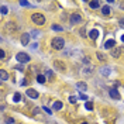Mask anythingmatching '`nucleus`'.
Instances as JSON below:
<instances>
[{"instance_id": "72a5a7b5", "label": "nucleus", "mask_w": 124, "mask_h": 124, "mask_svg": "<svg viewBox=\"0 0 124 124\" xmlns=\"http://www.w3.org/2000/svg\"><path fill=\"white\" fill-rule=\"evenodd\" d=\"M82 124H88V123H82Z\"/></svg>"}, {"instance_id": "ddd939ff", "label": "nucleus", "mask_w": 124, "mask_h": 124, "mask_svg": "<svg viewBox=\"0 0 124 124\" xmlns=\"http://www.w3.org/2000/svg\"><path fill=\"white\" fill-rule=\"evenodd\" d=\"M0 76H1V80H7L8 79V73L4 69H0Z\"/></svg>"}, {"instance_id": "c756f323", "label": "nucleus", "mask_w": 124, "mask_h": 124, "mask_svg": "<svg viewBox=\"0 0 124 124\" xmlns=\"http://www.w3.org/2000/svg\"><path fill=\"white\" fill-rule=\"evenodd\" d=\"M1 55H0V58L1 59H4V57H6V52H4V50H1V52H0Z\"/></svg>"}, {"instance_id": "a211bd4d", "label": "nucleus", "mask_w": 124, "mask_h": 124, "mask_svg": "<svg viewBox=\"0 0 124 124\" xmlns=\"http://www.w3.org/2000/svg\"><path fill=\"white\" fill-rule=\"evenodd\" d=\"M13 99H14V102H16V103H18V102H21V99H23V97H21V95H20V93H14V97H13Z\"/></svg>"}, {"instance_id": "473e14b6", "label": "nucleus", "mask_w": 124, "mask_h": 124, "mask_svg": "<svg viewBox=\"0 0 124 124\" xmlns=\"http://www.w3.org/2000/svg\"><path fill=\"white\" fill-rule=\"evenodd\" d=\"M121 41H123V42H124V35H121Z\"/></svg>"}, {"instance_id": "20e7f679", "label": "nucleus", "mask_w": 124, "mask_h": 124, "mask_svg": "<svg viewBox=\"0 0 124 124\" xmlns=\"http://www.w3.org/2000/svg\"><path fill=\"white\" fill-rule=\"evenodd\" d=\"M80 21H82V16H80V14L73 13V14L71 16V23H72V24H79Z\"/></svg>"}, {"instance_id": "dca6fc26", "label": "nucleus", "mask_w": 124, "mask_h": 124, "mask_svg": "<svg viewBox=\"0 0 124 124\" xmlns=\"http://www.w3.org/2000/svg\"><path fill=\"white\" fill-rule=\"evenodd\" d=\"M102 13H103L104 16H109V14H110V7H109V6H103V7H102Z\"/></svg>"}, {"instance_id": "4468645a", "label": "nucleus", "mask_w": 124, "mask_h": 124, "mask_svg": "<svg viewBox=\"0 0 124 124\" xmlns=\"http://www.w3.org/2000/svg\"><path fill=\"white\" fill-rule=\"evenodd\" d=\"M100 73L103 75V76H109V75L111 73V71L109 68H103V69H100Z\"/></svg>"}, {"instance_id": "f03ea898", "label": "nucleus", "mask_w": 124, "mask_h": 124, "mask_svg": "<svg viewBox=\"0 0 124 124\" xmlns=\"http://www.w3.org/2000/svg\"><path fill=\"white\" fill-rule=\"evenodd\" d=\"M64 47H65V40H64V38L55 37V38L52 40V48H55V50H62Z\"/></svg>"}, {"instance_id": "c85d7f7f", "label": "nucleus", "mask_w": 124, "mask_h": 124, "mask_svg": "<svg viewBox=\"0 0 124 124\" xmlns=\"http://www.w3.org/2000/svg\"><path fill=\"white\" fill-rule=\"evenodd\" d=\"M47 76H48L50 79H52V71H47Z\"/></svg>"}, {"instance_id": "f3484780", "label": "nucleus", "mask_w": 124, "mask_h": 124, "mask_svg": "<svg viewBox=\"0 0 124 124\" xmlns=\"http://www.w3.org/2000/svg\"><path fill=\"white\" fill-rule=\"evenodd\" d=\"M89 6L92 8H99L100 7V3L99 1H89Z\"/></svg>"}, {"instance_id": "a878e982", "label": "nucleus", "mask_w": 124, "mask_h": 124, "mask_svg": "<svg viewBox=\"0 0 124 124\" xmlns=\"http://www.w3.org/2000/svg\"><path fill=\"white\" fill-rule=\"evenodd\" d=\"M76 96H71V97H69V102H71V103H76Z\"/></svg>"}, {"instance_id": "393cba45", "label": "nucleus", "mask_w": 124, "mask_h": 124, "mask_svg": "<svg viewBox=\"0 0 124 124\" xmlns=\"http://www.w3.org/2000/svg\"><path fill=\"white\" fill-rule=\"evenodd\" d=\"M6 124H14V118H6Z\"/></svg>"}, {"instance_id": "6ab92c4d", "label": "nucleus", "mask_w": 124, "mask_h": 124, "mask_svg": "<svg viewBox=\"0 0 124 124\" xmlns=\"http://www.w3.org/2000/svg\"><path fill=\"white\" fill-rule=\"evenodd\" d=\"M37 82L38 83H44L45 82V76H44V75H38V76H37Z\"/></svg>"}, {"instance_id": "aec40b11", "label": "nucleus", "mask_w": 124, "mask_h": 124, "mask_svg": "<svg viewBox=\"0 0 124 124\" xmlns=\"http://www.w3.org/2000/svg\"><path fill=\"white\" fill-rule=\"evenodd\" d=\"M52 30H54V31H62L64 28H62L61 25H58V24H54L52 25Z\"/></svg>"}, {"instance_id": "1a4fd4ad", "label": "nucleus", "mask_w": 124, "mask_h": 124, "mask_svg": "<svg viewBox=\"0 0 124 124\" xmlns=\"http://www.w3.org/2000/svg\"><path fill=\"white\" fill-rule=\"evenodd\" d=\"M114 44H116L114 40H109V41H106V44H104V48H106V50H111V48L114 47Z\"/></svg>"}, {"instance_id": "7ed1b4c3", "label": "nucleus", "mask_w": 124, "mask_h": 124, "mask_svg": "<svg viewBox=\"0 0 124 124\" xmlns=\"http://www.w3.org/2000/svg\"><path fill=\"white\" fill-rule=\"evenodd\" d=\"M17 61L18 62H21V64H27V62H30V55H27L25 52H20V54H17Z\"/></svg>"}, {"instance_id": "39448f33", "label": "nucleus", "mask_w": 124, "mask_h": 124, "mask_svg": "<svg viewBox=\"0 0 124 124\" xmlns=\"http://www.w3.org/2000/svg\"><path fill=\"white\" fill-rule=\"evenodd\" d=\"M109 95H110L111 99H114V100H120L121 99V96H120V93L117 92V89H113V88L109 90Z\"/></svg>"}, {"instance_id": "bb28decb", "label": "nucleus", "mask_w": 124, "mask_h": 124, "mask_svg": "<svg viewBox=\"0 0 124 124\" xmlns=\"http://www.w3.org/2000/svg\"><path fill=\"white\" fill-rule=\"evenodd\" d=\"M42 110H44L45 113H48V114H52V111H51V110H50L48 107H42Z\"/></svg>"}, {"instance_id": "2eb2a0df", "label": "nucleus", "mask_w": 124, "mask_h": 124, "mask_svg": "<svg viewBox=\"0 0 124 124\" xmlns=\"http://www.w3.org/2000/svg\"><path fill=\"white\" fill-rule=\"evenodd\" d=\"M62 106H64V104H62V102H55V103H54V106H52V109H54V110H61Z\"/></svg>"}, {"instance_id": "423d86ee", "label": "nucleus", "mask_w": 124, "mask_h": 124, "mask_svg": "<svg viewBox=\"0 0 124 124\" xmlns=\"http://www.w3.org/2000/svg\"><path fill=\"white\" fill-rule=\"evenodd\" d=\"M28 42H30V34L28 33H24L21 34V45H28Z\"/></svg>"}, {"instance_id": "9d476101", "label": "nucleus", "mask_w": 124, "mask_h": 124, "mask_svg": "<svg viewBox=\"0 0 124 124\" xmlns=\"http://www.w3.org/2000/svg\"><path fill=\"white\" fill-rule=\"evenodd\" d=\"M89 37H90L92 40H96V38L99 37V31H97V30H90V31H89Z\"/></svg>"}, {"instance_id": "6e6552de", "label": "nucleus", "mask_w": 124, "mask_h": 124, "mask_svg": "<svg viewBox=\"0 0 124 124\" xmlns=\"http://www.w3.org/2000/svg\"><path fill=\"white\" fill-rule=\"evenodd\" d=\"M76 88H78V89H79L80 92L88 90V85H86L85 82H78V83H76Z\"/></svg>"}, {"instance_id": "cd10ccee", "label": "nucleus", "mask_w": 124, "mask_h": 124, "mask_svg": "<svg viewBox=\"0 0 124 124\" xmlns=\"http://www.w3.org/2000/svg\"><path fill=\"white\" fill-rule=\"evenodd\" d=\"M79 97H80L82 100H88V96H86V95H83V93H80V95H79Z\"/></svg>"}, {"instance_id": "b1692460", "label": "nucleus", "mask_w": 124, "mask_h": 124, "mask_svg": "<svg viewBox=\"0 0 124 124\" xmlns=\"http://www.w3.org/2000/svg\"><path fill=\"white\" fill-rule=\"evenodd\" d=\"M96 55H97V58H99V59H102V61H104V59H106V57H104L103 54H100V52H97Z\"/></svg>"}, {"instance_id": "0eeeda50", "label": "nucleus", "mask_w": 124, "mask_h": 124, "mask_svg": "<svg viewBox=\"0 0 124 124\" xmlns=\"http://www.w3.org/2000/svg\"><path fill=\"white\" fill-rule=\"evenodd\" d=\"M27 96L31 99H37L38 97V92H35L34 89H27Z\"/></svg>"}, {"instance_id": "4be33fe9", "label": "nucleus", "mask_w": 124, "mask_h": 124, "mask_svg": "<svg viewBox=\"0 0 124 124\" xmlns=\"http://www.w3.org/2000/svg\"><path fill=\"white\" fill-rule=\"evenodd\" d=\"M86 109H88L89 111H92V110H93V103H92V102H88V103H86Z\"/></svg>"}, {"instance_id": "412c9836", "label": "nucleus", "mask_w": 124, "mask_h": 124, "mask_svg": "<svg viewBox=\"0 0 124 124\" xmlns=\"http://www.w3.org/2000/svg\"><path fill=\"white\" fill-rule=\"evenodd\" d=\"M20 6H24V7H31V4H30L28 1H25V0H23V1H20Z\"/></svg>"}, {"instance_id": "5701e85b", "label": "nucleus", "mask_w": 124, "mask_h": 124, "mask_svg": "<svg viewBox=\"0 0 124 124\" xmlns=\"http://www.w3.org/2000/svg\"><path fill=\"white\" fill-rule=\"evenodd\" d=\"M7 11H8V8L6 6H1V14H7Z\"/></svg>"}, {"instance_id": "f8f14e48", "label": "nucleus", "mask_w": 124, "mask_h": 124, "mask_svg": "<svg viewBox=\"0 0 124 124\" xmlns=\"http://www.w3.org/2000/svg\"><path fill=\"white\" fill-rule=\"evenodd\" d=\"M120 54H121V48H113V50H111V55H113L114 58H118Z\"/></svg>"}, {"instance_id": "2f4dec72", "label": "nucleus", "mask_w": 124, "mask_h": 124, "mask_svg": "<svg viewBox=\"0 0 124 124\" xmlns=\"http://www.w3.org/2000/svg\"><path fill=\"white\" fill-rule=\"evenodd\" d=\"M120 25H124V18H121V20H120Z\"/></svg>"}, {"instance_id": "9b49d317", "label": "nucleus", "mask_w": 124, "mask_h": 124, "mask_svg": "<svg viewBox=\"0 0 124 124\" xmlns=\"http://www.w3.org/2000/svg\"><path fill=\"white\" fill-rule=\"evenodd\" d=\"M54 65L57 66V69H58V71H61V72H64V71H65V68H64V64H62L61 61H55V62H54Z\"/></svg>"}, {"instance_id": "7c9ffc66", "label": "nucleus", "mask_w": 124, "mask_h": 124, "mask_svg": "<svg viewBox=\"0 0 124 124\" xmlns=\"http://www.w3.org/2000/svg\"><path fill=\"white\" fill-rule=\"evenodd\" d=\"M33 35L34 37H38L40 35V31H33Z\"/></svg>"}, {"instance_id": "f257e3e1", "label": "nucleus", "mask_w": 124, "mask_h": 124, "mask_svg": "<svg viewBox=\"0 0 124 124\" xmlns=\"http://www.w3.org/2000/svg\"><path fill=\"white\" fill-rule=\"evenodd\" d=\"M31 20H33L34 24H37V25L45 24V17H44V14H41V13H34L33 16H31Z\"/></svg>"}]
</instances>
